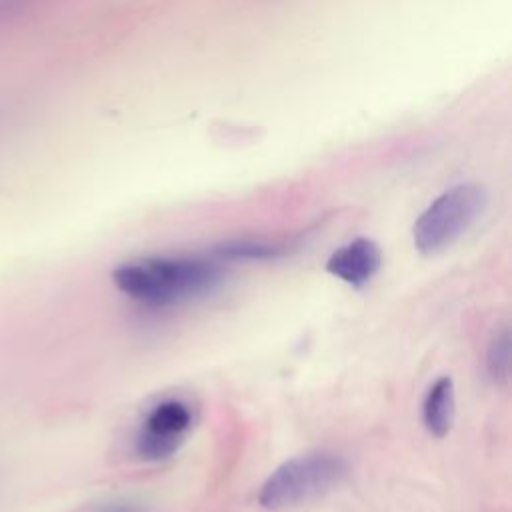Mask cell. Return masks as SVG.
Returning a JSON list of instances; mask_svg holds the SVG:
<instances>
[{
  "mask_svg": "<svg viewBox=\"0 0 512 512\" xmlns=\"http://www.w3.org/2000/svg\"><path fill=\"white\" fill-rule=\"evenodd\" d=\"M222 280L216 262L188 256H152L124 262L112 272L114 286L146 306H170L212 292Z\"/></svg>",
  "mask_w": 512,
  "mask_h": 512,
  "instance_id": "cell-1",
  "label": "cell"
},
{
  "mask_svg": "<svg viewBox=\"0 0 512 512\" xmlns=\"http://www.w3.org/2000/svg\"><path fill=\"white\" fill-rule=\"evenodd\" d=\"M488 190L476 182H462L436 196L416 218L414 246L432 256L458 242L486 212Z\"/></svg>",
  "mask_w": 512,
  "mask_h": 512,
  "instance_id": "cell-2",
  "label": "cell"
},
{
  "mask_svg": "<svg viewBox=\"0 0 512 512\" xmlns=\"http://www.w3.org/2000/svg\"><path fill=\"white\" fill-rule=\"evenodd\" d=\"M344 474L346 462L342 456L328 450L306 452L288 458L270 472L258 492V502L270 510L296 506L324 494L338 484Z\"/></svg>",
  "mask_w": 512,
  "mask_h": 512,
  "instance_id": "cell-3",
  "label": "cell"
},
{
  "mask_svg": "<svg viewBox=\"0 0 512 512\" xmlns=\"http://www.w3.org/2000/svg\"><path fill=\"white\" fill-rule=\"evenodd\" d=\"M192 408L180 398H164L154 404L134 440L138 456L144 460H164L178 452L192 430Z\"/></svg>",
  "mask_w": 512,
  "mask_h": 512,
  "instance_id": "cell-4",
  "label": "cell"
},
{
  "mask_svg": "<svg viewBox=\"0 0 512 512\" xmlns=\"http://www.w3.org/2000/svg\"><path fill=\"white\" fill-rule=\"evenodd\" d=\"M382 266V250L370 238H354L326 260V270L352 288L366 286Z\"/></svg>",
  "mask_w": 512,
  "mask_h": 512,
  "instance_id": "cell-5",
  "label": "cell"
},
{
  "mask_svg": "<svg viewBox=\"0 0 512 512\" xmlns=\"http://www.w3.org/2000/svg\"><path fill=\"white\" fill-rule=\"evenodd\" d=\"M454 412H456L454 380L450 376H440L424 396L422 422L432 436L444 438L450 432V426L454 422Z\"/></svg>",
  "mask_w": 512,
  "mask_h": 512,
  "instance_id": "cell-6",
  "label": "cell"
},
{
  "mask_svg": "<svg viewBox=\"0 0 512 512\" xmlns=\"http://www.w3.org/2000/svg\"><path fill=\"white\" fill-rule=\"evenodd\" d=\"M288 246L280 244V242H268V240H260V238H236V240H228L222 242L220 246L214 248V256H218L220 260H256V262H264V260H278L282 256H286Z\"/></svg>",
  "mask_w": 512,
  "mask_h": 512,
  "instance_id": "cell-7",
  "label": "cell"
},
{
  "mask_svg": "<svg viewBox=\"0 0 512 512\" xmlns=\"http://www.w3.org/2000/svg\"><path fill=\"white\" fill-rule=\"evenodd\" d=\"M486 372L492 382L500 384L508 380L510 372V332L508 328H500L494 332L488 350H486Z\"/></svg>",
  "mask_w": 512,
  "mask_h": 512,
  "instance_id": "cell-8",
  "label": "cell"
},
{
  "mask_svg": "<svg viewBox=\"0 0 512 512\" xmlns=\"http://www.w3.org/2000/svg\"><path fill=\"white\" fill-rule=\"evenodd\" d=\"M94 512H144L138 504L126 502V500H110L104 504H98Z\"/></svg>",
  "mask_w": 512,
  "mask_h": 512,
  "instance_id": "cell-9",
  "label": "cell"
}]
</instances>
